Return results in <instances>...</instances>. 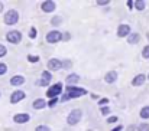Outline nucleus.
<instances>
[{
	"label": "nucleus",
	"mask_w": 149,
	"mask_h": 131,
	"mask_svg": "<svg viewBox=\"0 0 149 131\" xmlns=\"http://www.w3.org/2000/svg\"><path fill=\"white\" fill-rule=\"evenodd\" d=\"M120 130H122V125H117L116 128H113V130H111V131H120Z\"/></svg>",
	"instance_id": "nucleus-34"
},
{
	"label": "nucleus",
	"mask_w": 149,
	"mask_h": 131,
	"mask_svg": "<svg viewBox=\"0 0 149 131\" xmlns=\"http://www.w3.org/2000/svg\"><path fill=\"white\" fill-rule=\"evenodd\" d=\"M109 112H110V108H107V107H103V108H101V114H103V115H107Z\"/></svg>",
	"instance_id": "nucleus-29"
},
{
	"label": "nucleus",
	"mask_w": 149,
	"mask_h": 131,
	"mask_svg": "<svg viewBox=\"0 0 149 131\" xmlns=\"http://www.w3.org/2000/svg\"><path fill=\"white\" fill-rule=\"evenodd\" d=\"M61 91H62V84H61V82H56L55 85H52V87L47 91V97H48V98H54V97L59 95Z\"/></svg>",
	"instance_id": "nucleus-6"
},
{
	"label": "nucleus",
	"mask_w": 149,
	"mask_h": 131,
	"mask_svg": "<svg viewBox=\"0 0 149 131\" xmlns=\"http://www.w3.org/2000/svg\"><path fill=\"white\" fill-rule=\"evenodd\" d=\"M135 4H136V9H138V10H143L146 3H145V1H135Z\"/></svg>",
	"instance_id": "nucleus-22"
},
{
	"label": "nucleus",
	"mask_w": 149,
	"mask_h": 131,
	"mask_svg": "<svg viewBox=\"0 0 149 131\" xmlns=\"http://www.w3.org/2000/svg\"><path fill=\"white\" fill-rule=\"evenodd\" d=\"M28 61H29V62H39V56H35V55H29V56H28Z\"/></svg>",
	"instance_id": "nucleus-25"
},
{
	"label": "nucleus",
	"mask_w": 149,
	"mask_h": 131,
	"mask_svg": "<svg viewBox=\"0 0 149 131\" xmlns=\"http://www.w3.org/2000/svg\"><path fill=\"white\" fill-rule=\"evenodd\" d=\"M55 7H56V6H55V3H54V1H44V3H42V10H44V12H45V13H51V12H54V10H55Z\"/></svg>",
	"instance_id": "nucleus-12"
},
{
	"label": "nucleus",
	"mask_w": 149,
	"mask_h": 131,
	"mask_svg": "<svg viewBox=\"0 0 149 131\" xmlns=\"http://www.w3.org/2000/svg\"><path fill=\"white\" fill-rule=\"evenodd\" d=\"M36 35H38V33H36V29H35V28H32V29H31V32H29V38H32V39H33V38H36Z\"/></svg>",
	"instance_id": "nucleus-28"
},
{
	"label": "nucleus",
	"mask_w": 149,
	"mask_h": 131,
	"mask_svg": "<svg viewBox=\"0 0 149 131\" xmlns=\"http://www.w3.org/2000/svg\"><path fill=\"white\" fill-rule=\"evenodd\" d=\"M116 79H117V72H116V71H110V72H107L106 77H104V81H106L107 84H113Z\"/></svg>",
	"instance_id": "nucleus-13"
},
{
	"label": "nucleus",
	"mask_w": 149,
	"mask_h": 131,
	"mask_svg": "<svg viewBox=\"0 0 149 131\" xmlns=\"http://www.w3.org/2000/svg\"><path fill=\"white\" fill-rule=\"evenodd\" d=\"M51 23H52L54 26H58V25H61V23H62V19H61L59 16H55V17H52Z\"/></svg>",
	"instance_id": "nucleus-20"
},
{
	"label": "nucleus",
	"mask_w": 149,
	"mask_h": 131,
	"mask_svg": "<svg viewBox=\"0 0 149 131\" xmlns=\"http://www.w3.org/2000/svg\"><path fill=\"white\" fill-rule=\"evenodd\" d=\"M6 53H7V49H6V46L0 45V58H1V56H4Z\"/></svg>",
	"instance_id": "nucleus-27"
},
{
	"label": "nucleus",
	"mask_w": 149,
	"mask_h": 131,
	"mask_svg": "<svg viewBox=\"0 0 149 131\" xmlns=\"http://www.w3.org/2000/svg\"><path fill=\"white\" fill-rule=\"evenodd\" d=\"M22 84H25V78L22 75H15L13 78H10V85L13 87H20Z\"/></svg>",
	"instance_id": "nucleus-11"
},
{
	"label": "nucleus",
	"mask_w": 149,
	"mask_h": 131,
	"mask_svg": "<svg viewBox=\"0 0 149 131\" xmlns=\"http://www.w3.org/2000/svg\"><path fill=\"white\" fill-rule=\"evenodd\" d=\"M35 131H51V128L48 125H38V127L35 128Z\"/></svg>",
	"instance_id": "nucleus-24"
},
{
	"label": "nucleus",
	"mask_w": 149,
	"mask_h": 131,
	"mask_svg": "<svg viewBox=\"0 0 149 131\" xmlns=\"http://www.w3.org/2000/svg\"><path fill=\"white\" fill-rule=\"evenodd\" d=\"M107 123H109V124H113V123H117V117H110V118L107 120Z\"/></svg>",
	"instance_id": "nucleus-30"
},
{
	"label": "nucleus",
	"mask_w": 149,
	"mask_h": 131,
	"mask_svg": "<svg viewBox=\"0 0 149 131\" xmlns=\"http://www.w3.org/2000/svg\"><path fill=\"white\" fill-rule=\"evenodd\" d=\"M64 63H65V65H64V66H65V68H68V66H70V65H71V62H70V61H65V62H64Z\"/></svg>",
	"instance_id": "nucleus-33"
},
{
	"label": "nucleus",
	"mask_w": 149,
	"mask_h": 131,
	"mask_svg": "<svg viewBox=\"0 0 149 131\" xmlns=\"http://www.w3.org/2000/svg\"><path fill=\"white\" fill-rule=\"evenodd\" d=\"M139 39H141V36H139V33H132V35H129V38H127V42L132 45L138 43L139 42Z\"/></svg>",
	"instance_id": "nucleus-16"
},
{
	"label": "nucleus",
	"mask_w": 149,
	"mask_h": 131,
	"mask_svg": "<svg viewBox=\"0 0 149 131\" xmlns=\"http://www.w3.org/2000/svg\"><path fill=\"white\" fill-rule=\"evenodd\" d=\"M6 71H7L6 63H0V77H1V75H4V74H6Z\"/></svg>",
	"instance_id": "nucleus-26"
},
{
	"label": "nucleus",
	"mask_w": 149,
	"mask_h": 131,
	"mask_svg": "<svg viewBox=\"0 0 149 131\" xmlns=\"http://www.w3.org/2000/svg\"><path fill=\"white\" fill-rule=\"evenodd\" d=\"M138 131H149V124L148 123H142V124L138 127Z\"/></svg>",
	"instance_id": "nucleus-21"
},
{
	"label": "nucleus",
	"mask_w": 149,
	"mask_h": 131,
	"mask_svg": "<svg viewBox=\"0 0 149 131\" xmlns=\"http://www.w3.org/2000/svg\"><path fill=\"white\" fill-rule=\"evenodd\" d=\"M97 4H109V1L106 0V1H97Z\"/></svg>",
	"instance_id": "nucleus-35"
},
{
	"label": "nucleus",
	"mask_w": 149,
	"mask_h": 131,
	"mask_svg": "<svg viewBox=\"0 0 149 131\" xmlns=\"http://www.w3.org/2000/svg\"><path fill=\"white\" fill-rule=\"evenodd\" d=\"M19 20V13L16 10H9L6 14H4V23L6 25H16Z\"/></svg>",
	"instance_id": "nucleus-3"
},
{
	"label": "nucleus",
	"mask_w": 149,
	"mask_h": 131,
	"mask_svg": "<svg viewBox=\"0 0 149 131\" xmlns=\"http://www.w3.org/2000/svg\"><path fill=\"white\" fill-rule=\"evenodd\" d=\"M51 79H52L51 72H48V71H44V72H42V81H45V82H48V84H49Z\"/></svg>",
	"instance_id": "nucleus-19"
},
{
	"label": "nucleus",
	"mask_w": 149,
	"mask_h": 131,
	"mask_svg": "<svg viewBox=\"0 0 149 131\" xmlns=\"http://www.w3.org/2000/svg\"><path fill=\"white\" fill-rule=\"evenodd\" d=\"M107 102H109V99H107V98H106V99H101V101H100V105H103V104H107Z\"/></svg>",
	"instance_id": "nucleus-32"
},
{
	"label": "nucleus",
	"mask_w": 149,
	"mask_h": 131,
	"mask_svg": "<svg viewBox=\"0 0 149 131\" xmlns=\"http://www.w3.org/2000/svg\"><path fill=\"white\" fill-rule=\"evenodd\" d=\"M29 120H31L29 114H16V115L13 117V121H15L16 124H25V123H28Z\"/></svg>",
	"instance_id": "nucleus-10"
},
{
	"label": "nucleus",
	"mask_w": 149,
	"mask_h": 131,
	"mask_svg": "<svg viewBox=\"0 0 149 131\" xmlns=\"http://www.w3.org/2000/svg\"><path fill=\"white\" fill-rule=\"evenodd\" d=\"M47 65H48V69H49V71H59L61 68H64L62 62H61L59 59H55V58L49 59Z\"/></svg>",
	"instance_id": "nucleus-7"
},
{
	"label": "nucleus",
	"mask_w": 149,
	"mask_h": 131,
	"mask_svg": "<svg viewBox=\"0 0 149 131\" xmlns=\"http://www.w3.org/2000/svg\"><path fill=\"white\" fill-rule=\"evenodd\" d=\"M33 108L35 110H42L45 105H47V101L45 99H42V98H39V99H36V101H33Z\"/></svg>",
	"instance_id": "nucleus-15"
},
{
	"label": "nucleus",
	"mask_w": 149,
	"mask_h": 131,
	"mask_svg": "<svg viewBox=\"0 0 149 131\" xmlns=\"http://www.w3.org/2000/svg\"><path fill=\"white\" fill-rule=\"evenodd\" d=\"M25 97H26V95H25L23 91H15V92L10 95V102H12V104H17V102H20Z\"/></svg>",
	"instance_id": "nucleus-8"
},
{
	"label": "nucleus",
	"mask_w": 149,
	"mask_h": 131,
	"mask_svg": "<svg viewBox=\"0 0 149 131\" xmlns=\"http://www.w3.org/2000/svg\"><path fill=\"white\" fill-rule=\"evenodd\" d=\"M81 117H83V111H81L80 108H75V110H72V111L68 114L67 123H68L70 125H75V124L81 120Z\"/></svg>",
	"instance_id": "nucleus-2"
},
{
	"label": "nucleus",
	"mask_w": 149,
	"mask_h": 131,
	"mask_svg": "<svg viewBox=\"0 0 149 131\" xmlns=\"http://www.w3.org/2000/svg\"><path fill=\"white\" fill-rule=\"evenodd\" d=\"M6 39H7L9 43L17 45L20 41H22V35H20V32H17V30H10V32H7Z\"/></svg>",
	"instance_id": "nucleus-4"
},
{
	"label": "nucleus",
	"mask_w": 149,
	"mask_h": 131,
	"mask_svg": "<svg viewBox=\"0 0 149 131\" xmlns=\"http://www.w3.org/2000/svg\"><path fill=\"white\" fill-rule=\"evenodd\" d=\"M142 56H143L145 59H149V45L143 48V50H142Z\"/></svg>",
	"instance_id": "nucleus-23"
},
{
	"label": "nucleus",
	"mask_w": 149,
	"mask_h": 131,
	"mask_svg": "<svg viewBox=\"0 0 149 131\" xmlns=\"http://www.w3.org/2000/svg\"><path fill=\"white\" fill-rule=\"evenodd\" d=\"M36 84H38V85H41V87H47V85H48V82H45V81H42V79H41V81H38Z\"/></svg>",
	"instance_id": "nucleus-31"
},
{
	"label": "nucleus",
	"mask_w": 149,
	"mask_h": 131,
	"mask_svg": "<svg viewBox=\"0 0 149 131\" xmlns=\"http://www.w3.org/2000/svg\"><path fill=\"white\" fill-rule=\"evenodd\" d=\"M68 89V92L62 97V101H68L70 98H78V97H81V95H84V94H87V91L86 89H83V88H77V87H72V85H70V87L67 88Z\"/></svg>",
	"instance_id": "nucleus-1"
},
{
	"label": "nucleus",
	"mask_w": 149,
	"mask_h": 131,
	"mask_svg": "<svg viewBox=\"0 0 149 131\" xmlns=\"http://www.w3.org/2000/svg\"><path fill=\"white\" fill-rule=\"evenodd\" d=\"M3 7H4V6H3V3H0V12L3 10Z\"/></svg>",
	"instance_id": "nucleus-36"
},
{
	"label": "nucleus",
	"mask_w": 149,
	"mask_h": 131,
	"mask_svg": "<svg viewBox=\"0 0 149 131\" xmlns=\"http://www.w3.org/2000/svg\"><path fill=\"white\" fill-rule=\"evenodd\" d=\"M80 81V77L78 75H75V74H72V75H68L67 77V82L71 85V84H75V82H78Z\"/></svg>",
	"instance_id": "nucleus-17"
},
{
	"label": "nucleus",
	"mask_w": 149,
	"mask_h": 131,
	"mask_svg": "<svg viewBox=\"0 0 149 131\" xmlns=\"http://www.w3.org/2000/svg\"><path fill=\"white\" fill-rule=\"evenodd\" d=\"M139 115H141V118H143V120H148V118H149V107H143V108L141 110Z\"/></svg>",
	"instance_id": "nucleus-18"
},
{
	"label": "nucleus",
	"mask_w": 149,
	"mask_h": 131,
	"mask_svg": "<svg viewBox=\"0 0 149 131\" xmlns=\"http://www.w3.org/2000/svg\"><path fill=\"white\" fill-rule=\"evenodd\" d=\"M145 79H146V77H145L143 74H139V75H136V77L133 78L132 85H133V87H141V85L145 82Z\"/></svg>",
	"instance_id": "nucleus-14"
},
{
	"label": "nucleus",
	"mask_w": 149,
	"mask_h": 131,
	"mask_svg": "<svg viewBox=\"0 0 149 131\" xmlns=\"http://www.w3.org/2000/svg\"><path fill=\"white\" fill-rule=\"evenodd\" d=\"M148 78H149V77H148Z\"/></svg>",
	"instance_id": "nucleus-37"
},
{
	"label": "nucleus",
	"mask_w": 149,
	"mask_h": 131,
	"mask_svg": "<svg viewBox=\"0 0 149 131\" xmlns=\"http://www.w3.org/2000/svg\"><path fill=\"white\" fill-rule=\"evenodd\" d=\"M130 35V26L129 25H120L117 29V36L119 38H125Z\"/></svg>",
	"instance_id": "nucleus-9"
},
{
	"label": "nucleus",
	"mask_w": 149,
	"mask_h": 131,
	"mask_svg": "<svg viewBox=\"0 0 149 131\" xmlns=\"http://www.w3.org/2000/svg\"><path fill=\"white\" fill-rule=\"evenodd\" d=\"M62 39V33L59 30H51L47 33V42L48 43H56Z\"/></svg>",
	"instance_id": "nucleus-5"
}]
</instances>
